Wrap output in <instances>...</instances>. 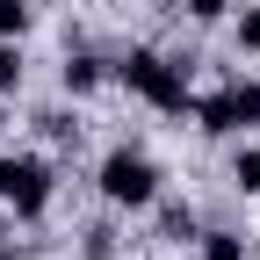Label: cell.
Wrapping results in <instances>:
<instances>
[{
	"label": "cell",
	"mask_w": 260,
	"mask_h": 260,
	"mask_svg": "<svg viewBox=\"0 0 260 260\" xmlns=\"http://www.w3.org/2000/svg\"><path fill=\"white\" fill-rule=\"evenodd\" d=\"M195 123H203L210 138L253 130V123H260V87H253V80H224L217 94H203V102H195Z\"/></svg>",
	"instance_id": "obj_3"
},
{
	"label": "cell",
	"mask_w": 260,
	"mask_h": 260,
	"mask_svg": "<svg viewBox=\"0 0 260 260\" xmlns=\"http://www.w3.org/2000/svg\"><path fill=\"white\" fill-rule=\"evenodd\" d=\"M116 80H123L130 94H145L159 116H188V109H195V94H188V65L159 58V51H130V58L116 65Z\"/></svg>",
	"instance_id": "obj_1"
},
{
	"label": "cell",
	"mask_w": 260,
	"mask_h": 260,
	"mask_svg": "<svg viewBox=\"0 0 260 260\" xmlns=\"http://www.w3.org/2000/svg\"><path fill=\"white\" fill-rule=\"evenodd\" d=\"M232 181H239L246 195H260V145H246V152L232 159Z\"/></svg>",
	"instance_id": "obj_8"
},
{
	"label": "cell",
	"mask_w": 260,
	"mask_h": 260,
	"mask_svg": "<svg viewBox=\"0 0 260 260\" xmlns=\"http://www.w3.org/2000/svg\"><path fill=\"white\" fill-rule=\"evenodd\" d=\"M29 29V0H0V37H22Z\"/></svg>",
	"instance_id": "obj_10"
},
{
	"label": "cell",
	"mask_w": 260,
	"mask_h": 260,
	"mask_svg": "<svg viewBox=\"0 0 260 260\" xmlns=\"http://www.w3.org/2000/svg\"><path fill=\"white\" fill-rule=\"evenodd\" d=\"M109 260H116V253H109Z\"/></svg>",
	"instance_id": "obj_15"
},
{
	"label": "cell",
	"mask_w": 260,
	"mask_h": 260,
	"mask_svg": "<svg viewBox=\"0 0 260 260\" xmlns=\"http://www.w3.org/2000/svg\"><path fill=\"white\" fill-rule=\"evenodd\" d=\"M203 260H246V239L239 232H203Z\"/></svg>",
	"instance_id": "obj_6"
},
{
	"label": "cell",
	"mask_w": 260,
	"mask_h": 260,
	"mask_svg": "<svg viewBox=\"0 0 260 260\" xmlns=\"http://www.w3.org/2000/svg\"><path fill=\"white\" fill-rule=\"evenodd\" d=\"M8 253H15V246H8V239H0V260H8Z\"/></svg>",
	"instance_id": "obj_14"
},
{
	"label": "cell",
	"mask_w": 260,
	"mask_h": 260,
	"mask_svg": "<svg viewBox=\"0 0 260 260\" xmlns=\"http://www.w3.org/2000/svg\"><path fill=\"white\" fill-rule=\"evenodd\" d=\"M0 203H8L15 217H44L51 203V167L29 152H0Z\"/></svg>",
	"instance_id": "obj_4"
},
{
	"label": "cell",
	"mask_w": 260,
	"mask_h": 260,
	"mask_svg": "<svg viewBox=\"0 0 260 260\" xmlns=\"http://www.w3.org/2000/svg\"><path fill=\"white\" fill-rule=\"evenodd\" d=\"M159 232H167L174 246H188V239H195V210H181V203H174V210H159Z\"/></svg>",
	"instance_id": "obj_7"
},
{
	"label": "cell",
	"mask_w": 260,
	"mask_h": 260,
	"mask_svg": "<svg viewBox=\"0 0 260 260\" xmlns=\"http://www.w3.org/2000/svg\"><path fill=\"white\" fill-rule=\"evenodd\" d=\"M224 8H232V0H188V15H195V22H217Z\"/></svg>",
	"instance_id": "obj_13"
},
{
	"label": "cell",
	"mask_w": 260,
	"mask_h": 260,
	"mask_svg": "<svg viewBox=\"0 0 260 260\" xmlns=\"http://www.w3.org/2000/svg\"><path fill=\"white\" fill-rule=\"evenodd\" d=\"M87 253H94V260H109V253H116V232H109V224H102V232H87Z\"/></svg>",
	"instance_id": "obj_11"
},
{
	"label": "cell",
	"mask_w": 260,
	"mask_h": 260,
	"mask_svg": "<svg viewBox=\"0 0 260 260\" xmlns=\"http://www.w3.org/2000/svg\"><path fill=\"white\" fill-rule=\"evenodd\" d=\"M22 87V51H15V37H0V94H15Z\"/></svg>",
	"instance_id": "obj_9"
},
{
	"label": "cell",
	"mask_w": 260,
	"mask_h": 260,
	"mask_svg": "<svg viewBox=\"0 0 260 260\" xmlns=\"http://www.w3.org/2000/svg\"><path fill=\"white\" fill-rule=\"evenodd\" d=\"M94 181H102V195H109L116 210H145L152 195H159V167H152L145 152H130V145H116V152L102 159V174H94Z\"/></svg>",
	"instance_id": "obj_2"
},
{
	"label": "cell",
	"mask_w": 260,
	"mask_h": 260,
	"mask_svg": "<svg viewBox=\"0 0 260 260\" xmlns=\"http://www.w3.org/2000/svg\"><path fill=\"white\" fill-rule=\"evenodd\" d=\"M102 80H109V65L94 58V51H73V58H65V94H94Z\"/></svg>",
	"instance_id": "obj_5"
},
{
	"label": "cell",
	"mask_w": 260,
	"mask_h": 260,
	"mask_svg": "<svg viewBox=\"0 0 260 260\" xmlns=\"http://www.w3.org/2000/svg\"><path fill=\"white\" fill-rule=\"evenodd\" d=\"M239 44H246V51H260V8H246V22H239Z\"/></svg>",
	"instance_id": "obj_12"
}]
</instances>
